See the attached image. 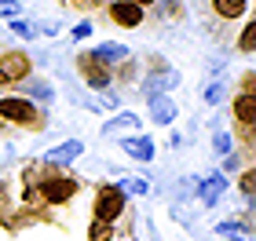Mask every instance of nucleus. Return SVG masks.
<instances>
[{
  "label": "nucleus",
  "instance_id": "obj_1",
  "mask_svg": "<svg viewBox=\"0 0 256 241\" xmlns=\"http://www.w3.org/2000/svg\"><path fill=\"white\" fill-rule=\"evenodd\" d=\"M121 209H124V194L118 187H102L99 198H96V216H99L102 223H114L121 216Z\"/></svg>",
  "mask_w": 256,
  "mask_h": 241
},
{
  "label": "nucleus",
  "instance_id": "obj_2",
  "mask_svg": "<svg viewBox=\"0 0 256 241\" xmlns=\"http://www.w3.org/2000/svg\"><path fill=\"white\" fill-rule=\"evenodd\" d=\"M0 117L18 121V124H33L37 121V110H33V102H26V99H0Z\"/></svg>",
  "mask_w": 256,
  "mask_h": 241
},
{
  "label": "nucleus",
  "instance_id": "obj_3",
  "mask_svg": "<svg viewBox=\"0 0 256 241\" xmlns=\"http://www.w3.org/2000/svg\"><path fill=\"white\" fill-rule=\"evenodd\" d=\"M44 201H52V205H62V201H70L77 194V183L74 179H44Z\"/></svg>",
  "mask_w": 256,
  "mask_h": 241
},
{
  "label": "nucleus",
  "instance_id": "obj_4",
  "mask_svg": "<svg viewBox=\"0 0 256 241\" xmlns=\"http://www.w3.org/2000/svg\"><path fill=\"white\" fill-rule=\"evenodd\" d=\"M80 70H84V80H88L92 88H106V84H110L106 62L96 59V55H84V59H80Z\"/></svg>",
  "mask_w": 256,
  "mask_h": 241
},
{
  "label": "nucleus",
  "instance_id": "obj_5",
  "mask_svg": "<svg viewBox=\"0 0 256 241\" xmlns=\"http://www.w3.org/2000/svg\"><path fill=\"white\" fill-rule=\"evenodd\" d=\"M110 18L118 26H139L143 22V7L132 4V0H118V4H110Z\"/></svg>",
  "mask_w": 256,
  "mask_h": 241
},
{
  "label": "nucleus",
  "instance_id": "obj_6",
  "mask_svg": "<svg viewBox=\"0 0 256 241\" xmlns=\"http://www.w3.org/2000/svg\"><path fill=\"white\" fill-rule=\"evenodd\" d=\"M80 154H84V143H80V139H70V143H62V146H55V150H48L44 157L55 161V165H70V161H77Z\"/></svg>",
  "mask_w": 256,
  "mask_h": 241
},
{
  "label": "nucleus",
  "instance_id": "obj_7",
  "mask_svg": "<svg viewBox=\"0 0 256 241\" xmlns=\"http://www.w3.org/2000/svg\"><path fill=\"white\" fill-rule=\"evenodd\" d=\"M121 146H124V154H132L136 161H150L154 157V143L143 139V135H128V139H121Z\"/></svg>",
  "mask_w": 256,
  "mask_h": 241
},
{
  "label": "nucleus",
  "instance_id": "obj_8",
  "mask_svg": "<svg viewBox=\"0 0 256 241\" xmlns=\"http://www.w3.org/2000/svg\"><path fill=\"white\" fill-rule=\"evenodd\" d=\"M150 117H154L158 124H168L172 117H176V102L165 99V95H150Z\"/></svg>",
  "mask_w": 256,
  "mask_h": 241
},
{
  "label": "nucleus",
  "instance_id": "obj_9",
  "mask_svg": "<svg viewBox=\"0 0 256 241\" xmlns=\"http://www.w3.org/2000/svg\"><path fill=\"white\" fill-rule=\"evenodd\" d=\"M234 113H238V121H242V124H249V128H252V121H256V106H252V91H242V95L234 99Z\"/></svg>",
  "mask_w": 256,
  "mask_h": 241
},
{
  "label": "nucleus",
  "instance_id": "obj_10",
  "mask_svg": "<svg viewBox=\"0 0 256 241\" xmlns=\"http://www.w3.org/2000/svg\"><path fill=\"white\" fill-rule=\"evenodd\" d=\"M26 70H30L26 55H8V59L0 62V73H4L8 80H11V77H26Z\"/></svg>",
  "mask_w": 256,
  "mask_h": 241
},
{
  "label": "nucleus",
  "instance_id": "obj_11",
  "mask_svg": "<svg viewBox=\"0 0 256 241\" xmlns=\"http://www.w3.org/2000/svg\"><path fill=\"white\" fill-rule=\"evenodd\" d=\"M212 7H216L224 18H234V15L246 11V0H212Z\"/></svg>",
  "mask_w": 256,
  "mask_h": 241
},
{
  "label": "nucleus",
  "instance_id": "obj_12",
  "mask_svg": "<svg viewBox=\"0 0 256 241\" xmlns=\"http://www.w3.org/2000/svg\"><path fill=\"white\" fill-rule=\"evenodd\" d=\"M121 128H139V117L136 113H121V117H114L102 124V132H121Z\"/></svg>",
  "mask_w": 256,
  "mask_h": 241
},
{
  "label": "nucleus",
  "instance_id": "obj_13",
  "mask_svg": "<svg viewBox=\"0 0 256 241\" xmlns=\"http://www.w3.org/2000/svg\"><path fill=\"white\" fill-rule=\"evenodd\" d=\"M220 194H224V179H220V176H212V179H205V190H202V201H208V205H212V201L220 198Z\"/></svg>",
  "mask_w": 256,
  "mask_h": 241
},
{
  "label": "nucleus",
  "instance_id": "obj_14",
  "mask_svg": "<svg viewBox=\"0 0 256 241\" xmlns=\"http://www.w3.org/2000/svg\"><path fill=\"white\" fill-rule=\"evenodd\" d=\"M124 48H121V44H102V48L96 51V59H102V62H106V59H124Z\"/></svg>",
  "mask_w": 256,
  "mask_h": 241
},
{
  "label": "nucleus",
  "instance_id": "obj_15",
  "mask_svg": "<svg viewBox=\"0 0 256 241\" xmlns=\"http://www.w3.org/2000/svg\"><path fill=\"white\" fill-rule=\"evenodd\" d=\"M88 241H110V223L96 220V223H92V231H88Z\"/></svg>",
  "mask_w": 256,
  "mask_h": 241
},
{
  "label": "nucleus",
  "instance_id": "obj_16",
  "mask_svg": "<svg viewBox=\"0 0 256 241\" xmlns=\"http://www.w3.org/2000/svg\"><path fill=\"white\" fill-rule=\"evenodd\" d=\"M252 37H256V26H252V22H249V26H246V29H242V40H238V44H242V51H252V44H256Z\"/></svg>",
  "mask_w": 256,
  "mask_h": 241
},
{
  "label": "nucleus",
  "instance_id": "obj_17",
  "mask_svg": "<svg viewBox=\"0 0 256 241\" xmlns=\"http://www.w3.org/2000/svg\"><path fill=\"white\" fill-rule=\"evenodd\" d=\"M18 11H22V4H18V0H0V15H8V18H15V15H18Z\"/></svg>",
  "mask_w": 256,
  "mask_h": 241
},
{
  "label": "nucleus",
  "instance_id": "obj_18",
  "mask_svg": "<svg viewBox=\"0 0 256 241\" xmlns=\"http://www.w3.org/2000/svg\"><path fill=\"white\" fill-rule=\"evenodd\" d=\"M212 143H216V150H220V154H230V135H227V132H216V135H212Z\"/></svg>",
  "mask_w": 256,
  "mask_h": 241
},
{
  "label": "nucleus",
  "instance_id": "obj_19",
  "mask_svg": "<svg viewBox=\"0 0 256 241\" xmlns=\"http://www.w3.org/2000/svg\"><path fill=\"white\" fill-rule=\"evenodd\" d=\"M124 190H132V194H146V183L143 179H128V183H121Z\"/></svg>",
  "mask_w": 256,
  "mask_h": 241
},
{
  "label": "nucleus",
  "instance_id": "obj_20",
  "mask_svg": "<svg viewBox=\"0 0 256 241\" xmlns=\"http://www.w3.org/2000/svg\"><path fill=\"white\" fill-rule=\"evenodd\" d=\"M242 190H246L249 198H252V172H246V176H242Z\"/></svg>",
  "mask_w": 256,
  "mask_h": 241
},
{
  "label": "nucleus",
  "instance_id": "obj_21",
  "mask_svg": "<svg viewBox=\"0 0 256 241\" xmlns=\"http://www.w3.org/2000/svg\"><path fill=\"white\" fill-rule=\"evenodd\" d=\"M205 102H212V106H216V102H220V88H216V84H212V88H208V91H205Z\"/></svg>",
  "mask_w": 256,
  "mask_h": 241
},
{
  "label": "nucleus",
  "instance_id": "obj_22",
  "mask_svg": "<svg viewBox=\"0 0 256 241\" xmlns=\"http://www.w3.org/2000/svg\"><path fill=\"white\" fill-rule=\"evenodd\" d=\"M88 33H92V26H88V22H80V26L74 29V37H88Z\"/></svg>",
  "mask_w": 256,
  "mask_h": 241
},
{
  "label": "nucleus",
  "instance_id": "obj_23",
  "mask_svg": "<svg viewBox=\"0 0 256 241\" xmlns=\"http://www.w3.org/2000/svg\"><path fill=\"white\" fill-rule=\"evenodd\" d=\"M132 4H139V7H143V4H150V0H132Z\"/></svg>",
  "mask_w": 256,
  "mask_h": 241
},
{
  "label": "nucleus",
  "instance_id": "obj_24",
  "mask_svg": "<svg viewBox=\"0 0 256 241\" xmlns=\"http://www.w3.org/2000/svg\"><path fill=\"white\" fill-rule=\"evenodd\" d=\"M4 80H8V77H4V73H0V84H4Z\"/></svg>",
  "mask_w": 256,
  "mask_h": 241
},
{
  "label": "nucleus",
  "instance_id": "obj_25",
  "mask_svg": "<svg viewBox=\"0 0 256 241\" xmlns=\"http://www.w3.org/2000/svg\"><path fill=\"white\" fill-rule=\"evenodd\" d=\"M234 241H246V238H234Z\"/></svg>",
  "mask_w": 256,
  "mask_h": 241
}]
</instances>
